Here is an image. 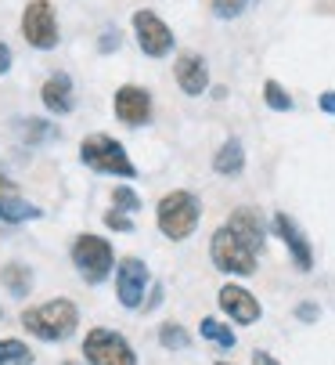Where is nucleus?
<instances>
[{"label":"nucleus","mask_w":335,"mask_h":365,"mask_svg":"<svg viewBox=\"0 0 335 365\" xmlns=\"http://www.w3.org/2000/svg\"><path fill=\"white\" fill-rule=\"evenodd\" d=\"M22 326L36 336V340H47V344H58V340H69L80 326V307L65 297L58 300H43L36 307H26L22 311Z\"/></svg>","instance_id":"nucleus-1"},{"label":"nucleus","mask_w":335,"mask_h":365,"mask_svg":"<svg viewBox=\"0 0 335 365\" xmlns=\"http://www.w3.org/2000/svg\"><path fill=\"white\" fill-rule=\"evenodd\" d=\"M209 257L216 272L223 275H238V279H249L256 275V264H260V250H252L231 225H220L213 232V242H209Z\"/></svg>","instance_id":"nucleus-2"},{"label":"nucleus","mask_w":335,"mask_h":365,"mask_svg":"<svg viewBox=\"0 0 335 365\" xmlns=\"http://www.w3.org/2000/svg\"><path fill=\"white\" fill-rule=\"evenodd\" d=\"M198 217H202V202L198 195L177 188V192H166L159 199V210H155V221H159V232L174 242H184L195 228H198Z\"/></svg>","instance_id":"nucleus-3"},{"label":"nucleus","mask_w":335,"mask_h":365,"mask_svg":"<svg viewBox=\"0 0 335 365\" xmlns=\"http://www.w3.org/2000/svg\"><path fill=\"white\" fill-rule=\"evenodd\" d=\"M80 160L97 170V174H112V178H137V167L130 163V155L127 148L116 141V138H108V134H90L80 141Z\"/></svg>","instance_id":"nucleus-4"},{"label":"nucleus","mask_w":335,"mask_h":365,"mask_svg":"<svg viewBox=\"0 0 335 365\" xmlns=\"http://www.w3.org/2000/svg\"><path fill=\"white\" fill-rule=\"evenodd\" d=\"M73 264H76L83 282L97 286V282L108 279L112 268H116V250H112V242H105L101 235H80L73 242Z\"/></svg>","instance_id":"nucleus-5"},{"label":"nucleus","mask_w":335,"mask_h":365,"mask_svg":"<svg viewBox=\"0 0 335 365\" xmlns=\"http://www.w3.org/2000/svg\"><path fill=\"white\" fill-rule=\"evenodd\" d=\"M83 358L87 365H137V354L127 344V336L112 329H90L83 340Z\"/></svg>","instance_id":"nucleus-6"},{"label":"nucleus","mask_w":335,"mask_h":365,"mask_svg":"<svg viewBox=\"0 0 335 365\" xmlns=\"http://www.w3.org/2000/svg\"><path fill=\"white\" fill-rule=\"evenodd\" d=\"M22 36L36 51L58 47V19H54V8L47 4V0H29V4H26V11H22Z\"/></svg>","instance_id":"nucleus-7"},{"label":"nucleus","mask_w":335,"mask_h":365,"mask_svg":"<svg viewBox=\"0 0 335 365\" xmlns=\"http://www.w3.org/2000/svg\"><path fill=\"white\" fill-rule=\"evenodd\" d=\"M134 36H137V47L148 58H166L174 51V29L148 8L134 11Z\"/></svg>","instance_id":"nucleus-8"},{"label":"nucleus","mask_w":335,"mask_h":365,"mask_svg":"<svg viewBox=\"0 0 335 365\" xmlns=\"http://www.w3.org/2000/svg\"><path fill=\"white\" fill-rule=\"evenodd\" d=\"M144 286H148V264L141 257H123L116 264V297L123 307H141L144 304Z\"/></svg>","instance_id":"nucleus-9"},{"label":"nucleus","mask_w":335,"mask_h":365,"mask_svg":"<svg viewBox=\"0 0 335 365\" xmlns=\"http://www.w3.org/2000/svg\"><path fill=\"white\" fill-rule=\"evenodd\" d=\"M112 109H116V120L127 123V127H144L151 120V94L144 87H119L116 98H112Z\"/></svg>","instance_id":"nucleus-10"},{"label":"nucleus","mask_w":335,"mask_h":365,"mask_svg":"<svg viewBox=\"0 0 335 365\" xmlns=\"http://www.w3.org/2000/svg\"><path fill=\"white\" fill-rule=\"evenodd\" d=\"M216 300H220V311H223V315H228L231 322H238V326H252V322H260V315H263L260 300H256L249 289L235 286V282L223 286V289L216 293Z\"/></svg>","instance_id":"nucleus-11"},{"label":"nucleus","mask_w":335,"mask_h":365,"mask_svg":"<svg viewBox=\"0 0 335 365\" xmlns=\"http://www.w3.org/2000/svg\"><path fill=\"white\" fill-rule=\"evenodd\" d=\"M274 232H277V239L289 246V253H292V260H296V268H299V272H310V268H314V250H310L303 228H299L289 214H274Z\"/></svg>","instance_id":"nucleus-12"},{"label":"nucleus","mask_w":335,"mask_h":365,"mask_svg":"<svg viewBox=\"0 0 335 365\" xmlns=\"http://www.w3.org/2000/svg\"><path fill=\"white\" fill-rule=\"evenodd\" d=\"M174 76H177L184 94H202L209 87V66H206L202 55H195V51H184V55L174 62Z\"/></svg>","instance_id":"nucleus-13"},{"label":"nucleus","mask_w":335,"mask_h":365,"mask_svg":"<svg viewBox=\"0 0 335 365\" xmlns=\"http://www.w3.org/2000/svg\"><path fill=\"white\" fill-rule=\"evenodd\" d=\"M40 98H43V106H47V113H54V116H65V113H73V80L65 76V73H54V76H47L43 80V87H40Z\"/></svg>","instance_id":"nucleus-14"},{"label":"nucleus","mask_w":335,"mask_h":365,"mask_svg":"<svg viewBox=\"0 0 335 365\" xmlns=\"http://www.w3.org/2000/svg\"><path fill=\"white\" fill-rule=\"evenodd\" d=\"M228 225L252 246V250H263V239H267V225L256 210H249V206H238V210L228 217Z\"/></svg>","instance_id":"nucleus-15"},{"label":"nucleus","mask_w":335,"mask_h":365,"mask_svg":"<svg viewBox=\"0 0 335 365\" xmlns=\"http://www.w3.org/2000/svg\"><path fill=\"white\" fill-rule=\"evenodd\" d=\"M213 170L223 174V178H235V174L245 170V148H242L238 138H228V141L216 148V155H213Z\"/></svg>","instance_id":"nucleus-16"},{"label":"nucleus","mask_w":335,"mask_h":365,"mask_svg":"<svg viewBox=\"0 0 335 365\" xmlns=\"http://www.w3.org/2000/svg\"><path fill=\"white\" fill-rule=\"evenodd\" d=\"M0 282L8 286L11 297H29V289H33V275H29L26 264H18V260H11V264L0 268Z\"/></svg>","instance_id":"nucleus-17"},{"label":"nucleus","mask_w":335,"mask_h":365,"mask_svg":"<svg viewBox=\"0 0 335 365\" xmlns=\"http://www.w3.org/2000/svg\"><path fill=\"white\" fill-rule=\"evenodd\" d=\"M33 217H40L33 202H22L18 195H0V221L18 225V221H33Z\"/></svg>","instance_id":"nucleus-18"},{"label":"nucleus","mask_w":335,"mask_h":365,"mask_svg":"<svg viewBox=\"0 0 335 365\" xmlns=\"http://www.w3.org/2000/svg\"><path fill=\"white\" fill-rule=\"evenodd\" d=\"M198 333H202V340H209V344H216V347H223V351H231V347L238 344V336L223 326V322H216V319H202Z\"/></svg>","instance_id":"nucleus-19"},{"label":"nucleus","mask_w":335,"mask_h":365,"mask_svg":"<svg viewBox=\"0 0 335 365\" xmlns=\"http://www.w3.org/2000/svg\"><path fill=\"white\" fill-rule=\"evenodd\" d=\"M36 354L22 340H0V365H33Z\"/></svg>","instance_id":"nucleus-20"},{"label":"nucleus","mask_w":335,"mask_h":365,"mask_svg":"<svg viewBox=\"0 0 335 365\" xmlns=\"http://www.w3.org/2000/svg\"><path fill=\"white\" fill-rule=\"evenodd\" d=\"M159 344H162L166 351H184V347L191 344V336H188V329H184V326L166 322V326H159Z\"/></svg>","instance_id":"nucleus-21"},{"label":"nucleus","mask_w":335,"mask_h":365,"mask_svg":"<svg viewBox=\"0 0 335 365\" xmlns=\"http://www.w3.org/2000/svg\"><path fill=\"white\" fill-rule=\"evenodd\" d=\"M263 101L274 109V113H289L292 109V98H289V91L277 83V80H267L263 83Z\"/></svg>","instance_id":"nucleus-22"},{"label":"nucleus","mask_w":335,"mask_h":365,"mask_svg":"<svg viewBox=\"0 0 335 365\" xmlns=\"http://www.w3.org/2000/svg\"><path fill=\"white\" fill-rule=\"evenodd\" d=\"M22 138L26 141H50V138H58V130H54L47 120H26L22 123Z\"/></svg>","instance_id":"nucleus-23"},{"label":"nucleus","mask_w":335,"mask_h":365,"mask_svg":"<svg viewBox=\"0 0 335 365\" xmlns=\"http://www.w3.org/2000/svg\"><path fill=\"white\" fill-rule=\"evenodd\" d=\"M245 8H249V0H213V15L223 19V22H228V19H238Z\"/></svg>","instance_id":"nucleus-24"},{"label":"nucleus","mask_w":335,"mask_h":365,"mask_svg":"<svg viewBox=\"0 0 335 365\" xmlns=\"http://www.w3.org/2000/svg\"><path fill=\"white\" fill-rule=\"evenodd\" d=\"M112 199H116V210H130V214H134V210H141V199H137L127 185H119L116 192H112Z\"/></svg>","instance_id":"nucleus-25"},{"label":"nucleus","mask_w":335,"mask_h":365,"mask_svg":"<svg viewBox=\"0 0 335 365\" xmlns=\"http://www.w3.org/2000/svg\"><path fill=\"white\" fill-rule=\"evenodd\" d=\"M105 225H108L112 232H134V221H130V217H123V210L105 214Z\"/></svg>","instance_id":"nucleus-26"},{"label":"nucleus","mask_w":335,"mask_h":365,"mask_svg":"<svg viewBox=\"0 0 335 365\" xmlns=\"http://www.w3.org/2000/svg\"><path fill=\"white\" fill-rule=\"evenodd\" d=\"M317 315H321L317 304H299V307H296V319H303V322H314Z\"/></svg>","instance_id":"nucleus-27"},{"label":"nucleus","mask_w":335,"mask_h":365,"mask_svg":"<svg viewBox=\"0 0 335 365\" xmlns=\"http://www.w3.org/2000/svg\"><path fill=\"white\" fill-rule=\"evenodd\" d=\"M317 106H321V113H328V116H335V91H324V94L317 98Z\"/></svg>","instance_id":"nucleus-28"},{"label":"nucleus","mask_w":335,"mask_h":365,"mask_svg":"<svg viewBox=\"0 0 335 365\" xmlns=\"http://www.w3.org/2000/svg\"><path fill=\"white\" fill-rule=\"evenodd\" d=\"M119 47V29H105V40H101V51H112Z\"/></svg>","instance_id":"nucleus-29"},{"label":"nucleus","mask_w":335,"mask_h":365,"mask_svg":"<svg viewBox=\"0 0 335 365\" xmlns=\"http://www.w3.org/2000/svg\"><path fill=\"white\" fill-rule=\"evenodd\" d=\"M11 69V47L8 43H0V76H4Z\"/></svg>","instance_id":"nucleus-30"},{"label":"nucleus","mask_w":335,"mask_h":365,"mask_svg":"<svg viewBox=\"0 0 335 365\" xmlns=\"http://www.w3.org/2000/svg\"><path fill=\"white\" fill-rule=\"evenodd\" d=\"M252 365H282L274 354H267V351H252Z\"/></svg>","instance_id":"nucleus-31"},{"label":"nucleus","mask_w":335,"mask_h":365,"mask_svg":"<svg viewBox=\"0 0 335 365\" xmlns=\"http://www.w3.org/2000/svg\"><path fill=\"white\" fill-rule=\"evenodd\" d=\"M0 195H15V181L4 170H0Z\"/></svg>","instance_id":"nucleus-32"},{"label":"nucleus","mask_w":335,"mask_h":365,"mask_svg":"<svg viewBox=\"0 0 335 365\" xmlns=\"http://www.w3.org/2000/svg\"><path fill=\"white\" fill-rule=\"evenodd\" d=\"M159 304H162V286H151V297H148L144 311H151V307H159Z\"/></svg>","instance_id":"nucleus-33"},{"label":"nucleus","mask_w":335,"mask_h":365,"mask_svg":"<svg viewBox=\"0 0 335 365\" xmlns=\"http://www.w3.org/2000/svg\"><path fill=\"white\" fill-rule=\"evenodd\" d=\"M216 365H231V361H216Z\"/></svg>","instance_id":"nucleus-34"},{"label":"nucleus","mask_w":335,"mask_h":365,"mask_svg":"<svg viewBox=\"0 0 335 365\" xmlns=\"http://www.w3.org/2000/svg\"><path fill=\"white\" fill-rule=\"evenodd\" d=\"M0 319H4V311H0Z\"/></svg>","instance_id":"nucleus-35"}]
</instances>
